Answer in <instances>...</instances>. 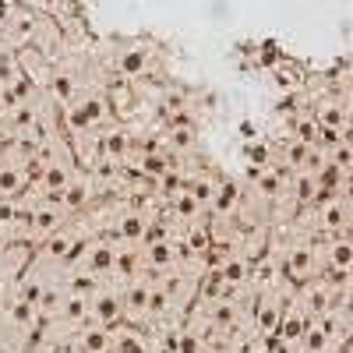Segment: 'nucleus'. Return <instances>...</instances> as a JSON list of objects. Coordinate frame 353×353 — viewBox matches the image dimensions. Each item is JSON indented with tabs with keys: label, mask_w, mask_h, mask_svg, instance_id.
<instances>
[{
	"label": "nucleus",
	"mask_w": 353,
	"mask_h": 353,
	"mask_svg": "<svg viewBox=\"0 0 353 353\" xmlns=\"http://www.w3.org/2000/svg\"><path fill=\"white\" fill-rule=\"evenodd\" d=\"M223 286H226V283H223V276L216 272V276H209V279H205V286H201V293H205V297H209V301H212V297H219V293H223Z\"/></svg>",
	"instance_id": "nucleus-37"
},
{
	"label": "nucleus",
	"mask_w": 353,
	"mask_h": 353,
	"mask_svg": "<svg viewBox=\"0 0 353 353\" xmlns=\"http://www.w3.org/2000/svg\"><path fill=\"white\" fill-rule=\"evenodd\" d=\"M110 350H117V353H145L141 343H138V336H131V332H128V336H117Z\"/></svg>",
	"instance_id": "nucleus-30"
},
{
	"label": "nucleus",
	"mask_w": 353,
	"mask_h": 353,
	"mask_svg": "<svg viewBox=\"0 0 353 353\" xmlns=\"http://www.w3.org/2000/svg\"><path fill=\"white\" fill-rule=\"evenodd\" d=\"M219 276H223V283H230V286H233V283H244L248 265H244L241 258H230V261L223 265V272H219Z\"/></svg>",
	"instance_id": "nucleus-19"
},
{
	"label": "nucleus",
	"mask_w": 353,
	"mask_h": 353,
	"mask_svg": "<svg viewBox=\"0 0 353 353\" xmlns=\"http://www.w3.org/2000/svg\"><path fill=\"white\" fill-rule=\"evenodd\" d=\"M4 25H8V36H11L14 43H25L28 36L36 32V14H32V11H18V8H11V14L4 18Z\"/></svg>",
	"instance_id": "nucleus-1"
},
{
	"label": "nucleus",
	"mask_w": 353,
	"mask_h": 353,
	"mask_svg": "<svg viewBox=\"0 0 353 353\" xmlns=\"http://www.w3.org/2000/svg\"><path fill=\"white\" fill-rule=\"evenodd\" d=\"M8 14H11V8H8V4H4V0H0V21H4V18H8Z\"/></svg>",
	"instance_id": "nucleus-43"
},
{
	"label": "nucleus",
	"mask_w": 353,
	"mask_h": 353,
	"mask_svg": "<svg viewBox=\"0 0 353 353\" xmlns=\"http://www.w3.org/2000/svg\"><path fill=\"white\" fill-rule=\"evenodd\" d=\"M258 321H261V329H272V325H276V314H272V311H261Z\"/></svg>",
	"instance_id": "nucleus-42"
},
{
	"label": "nucleus",
	"mask_w": 353,
	"mask_h": 353,
	"mask_svg": "<svg viewBox=\"0 0 353 353\" xmlns=\"http://www.w3.org/2000/svg\"><path fill=\"white\" fill-rule=\"evenodd\" d=\"M184 248H188V251H205V248H209V233H205V226H191V230H188Z\"/></svg>",
	"instance_id": "nucleus-28"
},
{
	"label": "nucleus",
	"mask_w": 353,
	"mask_h": 353,
	"mask_svg": "<svg viewBox=\"0 0 353 353\" xmlns=\"http://www.w3.org/2000/svg\"><path fill=\"white\" fill-rule=\"evenodd\" d=\"M103 117V103L99 99H85L81 106H74L71 113H68V124L74 128V131H85L88 124H96Z\"/></svg>",
	"instance_id": "nucleus-2"
},
{
	"label": "nucleus",
	"mask_w": 353,
	"mask_h": 353,
	"mask_svg": "<svg viewBox=\"0 0 353 353\" xmlns=\"http://www.w3.org/2000/svg\"><path fill=\"white\" fill-rule=\"evenodd\" d=\"M88 314H92L99 325H106V321H113L117 314H121V301H117L113 293H96L92 304H88Z\"/></svg>",
	"instance_id": "nucleus-4"
},
{
	"label": "nucleus",
	"mask_w": 353,
	"mask_h": 353,
	"mask_svg": "<svg viewBox=\"0 0 353 353\" xmlns=\"http://www.w3.org/2000/svg\"><path fill=\"white\" fill-rule=\"evenodd\" d=\"M21 261H25V251H21V248H14V251H8V272H11V269H18V265H21Z\"/></svg>",
	"instance_id": "nucleus-39"
},
{
	"label": "nucleus",
	"mask_w": 353,
	"mask_h": 353,
	"mask_svg": "<svg viewBox=\"0 0 353 353\" xmlns=\"http://www.w3.org/2000/svg\"><path fill=\"white\" fill-rule=\"evenodd\" d=\"M304 336V311H297L293 307L290 314H286V325H283V339L286 343H297Z\"/></svg>",
	"instance_id": "nucleus-13"
},
{
	"label": "nucleus",
	"mask_w": 353,
	"mask_h": 353,
	"mask_svg": "<svg viewBox=\"0 0 353 353\" xmlns=\"http://www.w3.org/2000/svg\"><path fill=\"white\" fill-rule=\"evenodd\" d=\"M103 149H106V156H124V149H128V138L121 134V131H113L110 138H106V145H103Z\"/></svg>",
	"instance_id": "nucleus-32"
},
{
	"label": "nucleus",
	"mask_w": 353,
	"mask_h": 353,
	"mask_svg": "<svg viewBox=\"0 0 353 353\" xmlns=\"http://www.w3.org/2000/svg\"><path fill=\"white\" fill-rule=\"evenodd\" d=\"M36 353H46V350H36Z\"/></svg>",
	"instance_id": "nucleus-45"
},
{
	"label": "nucleus",
	"mask_w": 353,
	"mask_h": 353,
	"mask_svg": "<svg viewBox=\"0 0 353 353\" xmlns=\"http://www.w3.org/2000/svg\"><path fill=\"white\" fill-rule=\"evenodd\" d=\"M173 261H176V248H173L170 241L149 244V265H152V269H170Z\"/></svg>",
	"instance_id": "nucleus-5"
},
{
	"label": "nucleus",
	"mask_w": 353,
	"mask_h": 353,
	"mask_svg": "<svg viewBox=\"0 0 353 353\" xmlns=\"http://www.w3.org/2000/svg\"><path fill=\"white\" fill-rule=\"evenodd\" d=\"M128 304L134 307V314H145V304H149V290H145V286H131Z\"/></svg>",
	"instance_id": "nucleus-31"
},
{
	"label": "nucleus",
	"mask_w": 353,
	"mask_h": 353,
	"mask_svg": "<svg viewBox=\"0 0 353 353\" xmlns=\"http://www.w3.org/2000/svg\"><path fill=\"white\" fill-rule=\"evenodd\" d=\"M173 350L176 353H201V339L191 332H181V336H173Z\"/></svg>",
	"instance_id": "nucleus-29"
},
{
	"label": "nucleus",
	"mask_w": 353,
	"mask_h": 353,
	"mask_svg": "<svg viewBox=\"0 0 353 353\" xmlns=\"http://www.w3.org/2000/svg\"><path fill=\"white\" fill-rule=\"evenodd\" d=\"M318 121L325 124V128H332V131H346V117H343V110H339V106H321Z\"/></svg>",
	"instance_id": "nucleus-22"
},
{
	"label": "nucleus",
	"mask_w": 353,
	"mask_h": 353,
	"mask_svg": "<svg viewBox=\"0 0 353 353\" xmlns=\"http://www.w3.org/2000/svg\"><path fill=\"white\" fill-rule=\"evenodd\" d=\"M68 181H71V170L64 163H50L43 170V188H50V191H64Z\"/></svg>",
	"instance_id": "nucleus-7"
},
{
	"label": "nucleus",
	"mask_w": 353,
	"mask_h": 353,
	"mask_svg": "<svg viewBox=\"0 0 353 353\" xmlns=\"http://www.w3.org/2000/svg\"><path fill=\"white\" fill-rule=\"evenodd\" d=\"M212 209L219 212V216H226V212H233V209H237V191H233V188H219L216 194H212Z\"/></svg>",
	"instance_id": "nucleus-15"
},
{
	"label": "nucleus",
	"mask_w": 353,
	"mask_h": 353,
	"mask_svg": "<svg viewBox=\"0 0 353 353\" xmlns=\"http://www.w3.org/2000/svg\"><path fill=\"white\" fill-rule=\"evenodd\" d=\"M141 173L163 176V173H166V159H163V156H145V159H141Z\"/></svg>",
	"instance_id": "nucleus-33"
},
{
	"label": "nucleus",
	"mask_w": 353,
	"mask_h": 353,
	"mask_svg": "<svg viewBox=\"0 0 353 353\" xmlns=\"http://www.w3.org/2000/svg\"><path fill=\"white\" fill-rule=\"evenodd\" d=\"M170 141L176 145V149H188V145L194 141V131H191V128H176V131L170 134Z\"/></svg>",
	"instance_id": "nucleus-38"
},
{
	"label": "nucleus",
	"mask_w": 353,
	"mask_h": 353,
	"mask_svg": "<svg viewBox=\"0 0 353 353\" xmlns=\"http://www.w3.org/2000/svg\"><path fill=\"white\" fill-rule=\"evenodd\" d=\"M321 223H325L329 230H339V226L346 223L343 205H339V201H325V209H321Z\"/></svg>",
	"instance_id": "nucleus-21"
},
{
	"label": "nucleus",
	"mask_w": 353,
	"mask_h": 353,
	"mask_svg": "<svg viewBox=\"0 0 353 353\" xmlns=\"http://www.w3.org/2000/svg\"><path fill=\"white\" fill-rule=\"evenodd\" d=\"M145 64H149L145 50H128V53H124V61H121L124 74H141V71H145Z\"/></svg>",
	"instance_id": "nucleus-20"
},
{
	"label": "nucleus",
	"mask_w": 353,
	"mask_h": 353,
	"mask_svg": "<svg viewBox=\"0 0 353 353\" xmlns=\"http://www.w3.org/2000/svg\"><path fill=\"white\" fill-rule=\"evenodd\" d=\"M110 336L103 332V329H88L85 336H81V350L85 353H110Z\"/></svg>",
	"instance_id": "nucleus-12"
},
{
	"label": "nucleus",
	"mask_w": 353,
	"mask_h": 353,
	"mask_svg": "<svg viewBox=\"0 0 353 353\" xmlns=\"http://www.w3.org/2000/svg\"><path fill=\"white\" fill-rule=\"evenodd\" d=\"M113 251L106 248V244H92V248H85V254H81V265L88 272H110L113 269Z\"/></svg>",
	"instance_id": "nucleus-3"
},
{
	"label": "nucleus",
	"mask_w": 353,
	"mask_h": 353,
	"mask_svg": "<svg viewBox=\"0 0 353 353\" xmlns=\"http://www.w3.org/2000/svg\"><path fill=\"white\" fill-rule=\"evenodd\" d=\"M261 188L269 191V194H276L279 191V181H276V176H261Z\"/></svg>",
	"instance_id": "nucleus-41"
},
{
	"label": "nucleus",
	"mask_w": 353,
	"mask_h": 353,
	"mask_svg": "<svg viewBox=\"0 0 353 353\" xmlns=\"http://www.w3.org/2000/svg\"><path fill=\"white\" fill-rule=\"evenodd\" d=\"M301 339H304V350H307V353H325V346H329L332 332H329L325 325H314V329H307Z\"/></svg>",
	"instance_id": "nucleus-9"
},
{
	"label": "nucleus",
	"mask_w": 353,
	"mask_h": 353,
	"mask_svg": "<svg viewBox=\"0 0 353 353\" xmlns=\"http://www.w3.org/2000/svg\"><path fill=\"white\" fill-rule=\"evenodd\" d=\"M88 194H92V181H68L64 205H68V209H81V205L88 201Z\"/></svg>",
	"instance_id": "nucleus-6"
},
{
	"label": "nucleus",
	"mask_w": 353,
	"mask_h": 353,
	"mask_svg": "<svg viewBox=\"0 0 353 353\" xmlns=\"http://www.w3.org/2000/svg\"><path fill=\"white\" fill-rule=\"evenodd\" d=\"M307 269H311V251L307 248H297L290 254V272L293 276H307Z\"/></svg>",
	"instance_id": "nucleus-24"
},
{
	"label": "nucleus",
	"mask_w": 353,
	"mask_h": 353,
	"mask_svg": "<svg viewBox=\"0 0 353 353\" xmlns=\"http://www.w3.org/2000/svg\"><path fill=\"white\" fill-rule=\"evenodd\" d=\"M173 209L181 212V216H188V219H191V216H194V212L201 209V205L194 201V194H191V191H181V194L173 198Z\"/></svg>",
	"instance_id": "nucleus-26"
},
{
	"label": "nucleus",
	"mask_w": 353,
	"mask_h": 353,
	"mask_svg": "<svg viewBox=\"0 0 353 353\" xmlns=\"http://www.w3.org/2000/svg\"><path fill=\"white\" fill-rule=\"evenodd\" d=\"M230 311H233V307H226V304H223V307H216V321H219V325H230V321H233V314H230Z\"/></svg>",
	"instance_id": "nucleus-40"
},
{
	"label": "nucleus",
	"mask_w": 353,
	"mask_h": 353,
	"mask_svg": "<svg viewBox=\"0 0 353 353\" xmlns=\"http://www.w3.org/2000/svg\"><path fill=\"white\" fill-rule=\"evenodd\" d=\"M329 265H332V269H339V272H346L350 265H353V244L350 241H336L332 251H329Z\"/></svg>",
	"instance_id": "nucleus-10"
},
{
	"label": "nucleus",
	"mask_w": 353,
	"mask_h": 353,
	"mask_svg": "<svg viewBox=\"0 0 353 353\" xmlns=\"http://www.w3.org/2000/svg\"><path fill=\"white\" fill-rule=\"evenodd\" d=\"M191 194H194V201H198V205H209V201H212V194H216V188H212L209 181H201V184H194V188H191Z\"/></svg>",
	"instance_id": "nucleus-35"
},
{
	"label": "nucleus",
	"mask_w": 353,
	"mask_h": 353,
	"mask_svg": "<svg viewBox=\"0 0 353 353\" xmlns=\"http://www.w3.org/2000/svg\"><path fill=\"white\" fill-rule=\"evenodd\" d=\"M141 233H145V219L138 212H131V216L121 219V237L124 241H141Z\"/></svg>",
	"instance_id": "nucleus-17"
},
{
	"label": "nucleus",
	"mask_w": 353,
	"mask_h": 353,
	"mask_svg": "<svg viewBox=\"0 0 353 353\" xmlns=\"http://www.w3.org/2000/svg\"><path fill=\"white\" fill-rule=\"evenodd\" d=\"M314 188H318V181H314V173H297V184H293V191H297V201H311L314 198Z\"/></svg>",
	"instance_id": "nucleus-23"
},
{
	"label": "nucleus",
	"mask_w": 353,
	"mask_h": 353,
	"mask_svg": "<svg viewBox=\"0 0 353 353\" xmlns=\"http://www.w3.org/2000/svg\"><path fill=\"white\" fill-rule=\"evenodd\" d=\"M57 311H61L68 321H78V318H85V314H88V301L81 297V293H71V297H64V301H61V307H57Z\"/></svg>",
	"instance_id": "nucleus-11"
},
{
	"label": "nucleus",
	"mask_w": 353,
	"mask_h": 353,
	"mask_svg": "<svg viewBox=\"0 0 353 353\" xmlns=\"http://www.w3.org/2000/svg\"><path fill=\"white\" fill-rule=\"evenodd\" d=\"M21 184H25V173L18 166H0V194L11 198L21 191Z\"/></svg>",
	"instance_id": "nucleus-8"
},
{
	"label": "nucleus",
	"mask_w": 353,
	"mask_h": 353,
	"mask_svg": "<svg viewBox=\"0 0 353 353\" xmlns=\"http://www.w3.org/2000/svg\"><path fill=\"white\" fill-rule=\"evenodd\" d=\"M166 307H170V297L163 290H149V304H145V314H152V318H159V314H166Z\"/></svg>",
	"instance_id": "nucleus-25"
},
{
	"label": "nucleus",
	"mask_w": 353,
	"mask_h": 353,
	"mask_svg": "<svg viewBox=\"0 0 353 353\" xmlns=\"http://www.w3.org/2000/svg\"><path fill=\"white\" fill-rule=\"evenodd\" d=\"M53 96L61 99L64 106H71V99H74V78L71 74H57L53 78Z\"/></svg>",
	"instance_id": "nucleus-18"
},
{
	"label": "nucleus",
	"mask_w": 353,
	"mask_h": 353,
	"mask_svg": "<svg viewBox=\"0 0 353 353\" xmlns=\"http://www.w3.org/2000/svg\"><path fill=\"white\" fill-rule=\"evenodd\" d=\"M32 124H36V113L28 110L25 103H21V106H14V128H32Z\"/></svg>",
	"instance_id": "nucleus-36"
},
{
	"label": "nucleus",
	"mask_w": 353,
	"mask_h": 353,
	"mask_svg": "<svg viewBox=\"0 0 353 353\" xmlns=\"http://www.w3.org/2000/svg\"><path fill=\"white\" fill-rule=\"evenodd\" d=\"M332 159H336V166H332V170H339V173H346V170H350V159H353V156H350V145H346V141H339V145H336V156H332Z\"/></svg>",
	"instance_id": "nucleus-34"
},
{
	"label": "nucleus",
	"mask_w": 353,
	"mask_h": 353,
	"mask_svg": "<svg viewBox=\"0 0 353 353\" xmlns=\"http://www.w3.org/2000/svg\"><path fill=\"white\" fill-rule=\"evenodd\" d=\"M8 113V106H4V99H0V117H4Z\"/></svg>",
	"instance_id": "nucleus-44"
},
{
	"label": "nucleus",
	"mask_w": 353,
	"mask_h": 353,
	"mask_svg": "<svg viewBox=\"0 0 353 353\" xmlns=\"http://www.w3.org/2000/svg\"><path fill=\"white\" fill-rule=\"evenodd\" d=\"M11 321L14 325H32L36 321V304L32 301H14L11 304Z\"/></svg>",
	"instance_id": "nucleus-16"
},
{
	"label": "nucleus",
	"mask_w": 353,
	"mask_h": 353,
	"mask_svg": "<svg viewBox=\"0 0 353 353\" xmlns=\"http://www.w3.org/2000/svg\"><path fill=\"white\" fill-rule=\"evenodd\" d=\"M43 254H50V258H64V254H71V237H50L46 241V248H43Z\"/></svg>",
	"instance_id": "nucleus-27"
},
{
	"label": "nucleus",
	"mask_w": 353,
	"mask_h": 353,
	"mask_svg": "<svg viewBox=\"0 0 353 353\" xmlns=\"http://www.w3.org/2000/svg\"><path fill=\"white\" fill-rule=\"evenodd\" d=\"M57 223H61V212L50 209V205L32 216V230H36V233H53V230H57Z\"/></svg>",
	"instance_id": "nucleus-14"
}]
</instances>
